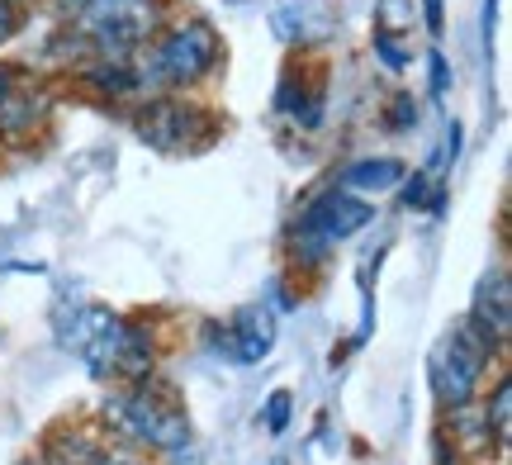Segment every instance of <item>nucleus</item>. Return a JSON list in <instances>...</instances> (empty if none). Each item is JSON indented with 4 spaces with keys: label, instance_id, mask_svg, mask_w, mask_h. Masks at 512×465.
Returning <instances> with one entry per match:
<instances>
[{
    "label": "nucleus",
    "instance_id": "f8f14e48",
    "mask_svg": "<svg viewBox=\"0 0 512 465\" xmlns=\"http://www.w3.org/2000/svg\"><path fill=\"white\" fill-rule=\"evenodd\" d=\"M86 81L105 95H128L138 86V72H128L124 62H95V67H86Z\"/></svg>",
    "mask_w": 512,
    "mask_h": 465
},
{
    "label": "nucleus",
    "instance_id": "4be33fe9",
    "mask_svg": "<svg viewBox=\"0 0 512 465\" xmlns=\"http://www.w3.org/2000/svg\"><path fill=\"white\" fill-rule=\"evenodd\" d=\"M271 465H285V461H271Z\"/></svg>",
    "mask_w": 512,
    "mask_h": 465
},
{
    "label": "nucleus",
    "instance_id": "412c9836",
    "mask_svg": "<svg viewBox=\"0 0 512 465\" xmlns=\"http://www.w3.org/2000/svg\"><path fill=\"white\" fill-rule=\"evenodd\" d=\"M81 5H91V0H67V10H81Z\"/></svg>",
    "mask_w": 512,
    "mask_h": 465
},
{
    "label": "nucleus",
    "instance_id": "ddd939ff",
    "mask_svg": "<svg viewBox=\"0 0 512 465\" xmlns=\"http://www.w3.org/2000/svg\"><path fill=\"white\" fill-rule=\"evenodd\" d=\"M484 423L494 432V442H508V428H512V380H498L494 385V399L484 409Z\"/></svg>",
    "mask_w": 512,
    "mask_h": 465
},
{
    "label": "nucleus",
    "instance_id": "aec40b11",
    "mask_svg": "<svg viewBox=\"0 0 512 465\" xmlns=\"http://www.w3.org/2000/svg\"><path fill=\"white\" fill-rule=\"evenodd\" d=\"M114 465H143V461H133V456H114Z\"/></svg>",
    "mask_w": 512,
    "mask_h": 465
},
{
    "label": "nucleus",
    "instance_id": "1a4fd4ad",
    "mask_svg": "<svg viewBox=\"0 0 512 465\" xmlns=\"http://www.w3.org/2000/svg\"><path fill=\"white\" fill-rule=\"evenodd\" d=\"M470 318L484 323V328L494 333V342H508V333H512V280H508V271H494V276L479 285Z\"/></svg>",
    "mask_w": 512,
    "mask_h": 465
},
{
    "label": "nucleus",
    "instance_id": "423d86ee",
    "mask_svg": "<svg viewBox=\"0 0 512 465\" xmlns=\"http://www.w3.org/2000/svg\"><path fill=\"white\" fill-rule=\"evenodd\" d=\"M214 62H219V34H214L204 19H185V24L166 29V34L152 43L138 81L185 91V86H195L200 76L214 72Z\"/></svg>",
    "mask_w": 512,
    "mask_h": 465
},
{
    "label": "nucleus",
    "instance_id": "4468645a",
    "mask_svg": "<svg viewBox=\"0 0 512 465\" xmlns=\"http://www.w3.org/2000/svg\"><path fill=\"white\" fill-rule=\"evenodd\" d=\"M261 418H266V428H271V432H285V428H290V394L275 390L271 399H266V413H261Z\"/></svg>",
    "mask_w": 512,
    "mask_h": 465
},
{
    "label": "nucleus",
    "instance_id": "20e7f679",
    "mask_svg": "<svg viewBox=\"0 0 512 465\" xmlns=\"http://www.w3.org/2000/svg\"><path fill=\"white\" fill-rule=\"evenodd\" d=\"M81 361L91 366L95 380H105V385H138L152 375V361H157V347H152V333H147L143 323H133V318H119L110 314L100 318V328L91 333V342L81 347Z\"/></svg>",
    "mask_w": 512,
    "mask_h": 465
},
{
    "label": "nucleus",
    "instance_id": "6ab92c4d",
    "mask_svg": "<svg viewBox=\"0 0 512 465\" xmlns=\"http://www.w3.org/2000/svg\"><path fill=\"white\" fill-rule=\"evenodd\" d=\"M422 15H427V34L432 38L446 29V10H441V0H422Z\"/></svg>",
    "mask_w": 512,
    "mask_h": 465
},
{
    "label": "nucleus",
    "instance_id": "f03ea898",
    "mask_svg": "<svg viewBox=\"0 0 512 465\" xmlns=\"http://www.w3.org/2000/svg\"><path fill=\"white\" fill-rule=\"evenodd\" d=\"M162 10V0H91L76 10V34L100 53V62H124L157 34Z\"/></svg>",
    "mask_w": 512,
    "mask_h": 465
},
{
    "label": "nucleus",
    "instance_id": "9d476101",
    "mask_svg": "<svg viewBox=\"0 0 512 465\" xmlns=\"http://www.w3.org/2000/svg\"><path fill=\"white\" fill-rule=\"evenodd\" d=\"M43 119H48V100L38 91H29V86L19 91L15 81H10V91L0 95V133L5 138H29Z\"/></svg>",
    "mask_w": 512,
    "mask_h": 465
},
{
    "label": "nucleus",
    "instance_id": "2eb2a0df",
    "mask_svg": "<svg viewBox=\"0 0 512 465\" xmlns=\"http://www.w3.org/2000/svg\"><path fill=\"white\" fill-rule=\"evenodd\" d=\"M375 53H380L384 67H394V72H403V67H408V53L399 48V38H394V34H375Z\"/></svg>",
    "mask_w": 512,
    "mask_h": 465
},
{
    "label": "nucleus",
    "instance_id": "a211bd4d",
    "mask_svg": "<svg viewBox=\"0 0 512 465\" xmlns=\"http://www.w3.org/2000/svg\"><path fill=\"white\" fill-rule=\"evenodd\" d=\"M427 67H432V95H446V86H451V67H446V57L432 48V57H427Z\"/></svg>",
    "mask_w": 512,
    "mask_h": 465
},
{
    "label": "nucleus",
    "instance_id": "f3484780",
    "mask_svg": "<svg viewBox=\"0 0 512 465\" xmlns=\"http://www.w3.org/2000/svg\"><path fill=\"white\" fill-rule=\"evenodd\" d=\"M389 114H394V119H389V129H413V124H418V105H413V95H399Z\"/></svg>",
    "mask_w": 512,
    "mask_h": 465
},
{
    "label": "nucleus",
    "instance_id": "f257e3e1",
    "mask_svg": "<svg viewBox=\"0 0 512 465\" xmlns=\"http://www.w3.org/2000/svg\"><path fill=\"white\" fill-rule=\"evenodd\" d=\"M105 418H114V428L147 451L176 456V451L190 447V418L176 404V394L162 390V380H152V375L114 394L105 404Z\"/></svg>",
    "mask_w": 512,
    "mask_h": 465
},
{
    "label": "nucleus",
    "instance_id": "dca6fc26",
    "mask_svg": "<svg viewBox=\"0 0 512 465\" xmlns=\"http://www.w3.org/2000/svg\"><path fill=\"white\" fill-rule=\"evenodd\" d=\"M19 29H24V10L15 0H0V43H10Z\"/></svg>",
    "mask_w": 512,
    "mask_h": 465
},
{
    "label": "nucleus",
    "instance_id": "9b49d317",
    "mask_svg": "<svg viewBox=\"0 0 512 465\" xmlns=\"http://www.w3.org/2000/svg\"><path fill=\"white\" fill-rule=\"evenodd\" d=\"M408 176L403 162L394 157H361V162H351L342 176H337V186L342 190H366V195H384V190H394Z\"/></svg>",
    "mask_w": 512,
    "mask_h": 465
},
{
    "label": "nucleus",
    "instance_id": "7ed1b4c3",
    "mask_svg": "<svg viewBox=\"0 0 512 465\" xmlns=\"http://www.w3.org/2000/svg\"><path fill=\"white\" fill-rule=\"evenodd\" d=\"M370 219H375V209H370L366 200L347 195L342 186L313 195L309 205L299 209V219H294V228H290L294 261H299V266H318L337 242H347L351 233H361Z\"/></svg>",
    "mask_w": 512,
    "mask_h": 465
},
{
    "label": "nucleus",
    "instance_id": "39448f33",
    "mask_svg": "<svg viewBox=\"0 0 512 465\" xmlns=\"http://www.w3.org/2000/svg\"><path fill=\"white\" fill-rule=\"evenodd\" d=\"M498 347H503V342H494V333H489L484 323H475L470 314L451 328L441 356L432 361V385H437V399L446 409H465V404L475 399L479 380L489 371V361L498 356Z\"/></svg>",
    "mask_w": 512,
    "mask_h": 465
},
{
    "label": "nucleus",
    "instance_id": "6e6552de",
    "mask_svg": "<svg viewBox=\"0 0 512 465\" xmlns=\"http://www.w3.org/2000/svg\"><path fill=\"white\" fill-rule=\"evenodd\" d=\"M275 347V318L271 309H238L233 314V323L223 328V352L233 356V361H261V356H271Z\"/></svg>",
    "mask_w": 512,
    "mask_h": 465
},
{
    "label": "nucleus",
    "instance_id": "0eeeda50",
    "mask_svg": "<svg viewBox=\"0 0 512 465\" xmlns=\"http://www.w3.org/2000/svg\"><path fill=\"white\" fill-rule=\"evenodd\" d=\"M133 129H138V138H143L147 148L171 152V157L176 152H195L214 138L209 114L185 105V100H152V105H143L138 119H133Z\"/></svg>",
    "mask_w": 512,
    "mask_h": 465
}]
</instances>
